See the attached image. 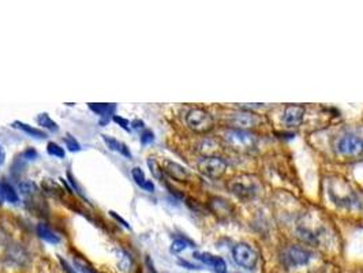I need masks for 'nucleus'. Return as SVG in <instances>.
Returning a JSON list of instances; mask_svg holds the SVG:
<instances>
[{
  "label": "nucleus",
  "mask_w": 363,
  "mask_h": 273,
  "mask_svg": "<svg viewBox=\"0 0 363 273\" xmlns=\"http://www.w3.org/2000/svg\"><path fill=\"white\" fill-rule=\"evenodd\" d=\"M198 170L205 177L210 179H219L227 170V161L219 156H208L198 163Z\"/></svg>",
  "instance_id": "4"
},
{
  "label": "nucleus",
  "mask_w": 363,
  "mask_h": 273,
  "mask_svg": "<svg viewBox=\"0 0 363 273\" xmlns=\"http://www.w3.org/2000/svg\"><path fill=\"white\" fill-rule=\"evenodd\" d=\"M228 188H229L231 193L238 195L239 198H251V197H254L257 194L258 186L253 181V178L240 177L231 179L228 182Z\"/></svg>",
  "instance_id": "5"
},
{
  "label": "nucleus",
  "mask_w": 363,
  "mask_h": 273,
  "mask_svg": "<svg viewBox=\"0 0 363 273\" xmlns=\"http://www.w3.org/2000/svg\"><path fill=\"white\" fill-rule=\"evenodd\" d=\"M109 215H111V216L114 217V219H115V220H116V222H119L120 224H122V226H125L126 228H130V226L127 224V222H126L125 219H122V217H120V216H118V215H116V213H115L114 211H109Z\"/></svg>",
  "instance_id": "28"
},
{
  "label": "nucleus",
  "mask_w": 363,
  "mask_h": 273,
  "mask_svg": "<svg viewBox=\"0 0 363 273\" xmlns=\"http://www.w3.org/2000/svg\"><path fill=\"white\" fill-rule=\"evenodd\" d=\"M187 247H195V245H194V242H191L190 239L182 236V238L175 239L172 242V245H171V253L179 254V253H182V251L184 250V249H187Z\"/></svg>",
  "instance_id": "18"
},
{
  "label": "nucleus",
  "mask_w": 363,
  "mask_h": 273,
  "mask_svg": "<svg viewBox=\"0 0 363 273\" xmlns=\"http://www.w3.org/2000/svg\"><path fill=\"white\" fill-rule=\"evenodd\" d=\"M46 152L48 154H51L53 157H57V159H64L66 157V152L62 146H59L56 142H48L46 145Z\"/></svg>",
  "instance_id": "20"
},
{
  "label": "nucleus",
  "mask_w": 363,
  "mask_h": 273,
  "mask_svg": "<svg viewBox=\"0 0 363 273\" xmlns=\"http://www.w3.org/2000/svg\"><path fill=\"white\" fill-rule=\"evenodd\" d=\"M25 157H28V159H34V157H37V153H36V150L34 149H28L25 153H23Z\"/></svg>",
  "instance_id": "31"
},
{
  "label": "nucleus",
  "mask_w": 363,
  "mask_h": 273,
  "mask_svg": "<svg viewBox=\"0 0 363 273\" xmlns=\"http://www.w3.org/2000/svg\"><path fill=\"white\" fill-rule=\"evenodd\" d=\"M0 190H1V194H3V198L11 202V204H17L19 201V195L15 191V188L12 187L11 184H8L6 182L0 183Z\"/></svg>",
  "instance_id": "16"
},
{
  "label": "nucleus",
  "mask_w": 363,
  "mask_h": 273,
  "mask_svg": "<svg viewBox=\"0 0 363 273\" xmlns=\"http://www.w3.org/2000/svg\"><path fill=\"white\" fill-rule=\"evenodd\" d=\"M131 126L134 127V129H145V123L139 119H136L131 122Z\"/></svg>",
  "instance_id": "29"
},
{
  "label": "nucleus",
  "mask_w": 363,
  "mask_h": 273,
  "mask_svg": "<svg viewBox=\"0 0 363 273\" xmlns=\"http://www.w3.org/2000/svg\"><path fill=\"white\" fill-rule=\"evenodd\" d=\"M112 120H114L116 125H119L123 130L127 131V133H130L131 131V123L127 119H125V118H122L119 115H114V116H112Z\"/></svg>",
  "instance_id": "24"
},
{
  "label": "nucleus",
  "mask_w": 363,
  "mask_h": 273,
  "mask_svg": "<svg viewBox=\"0 0 363 273\" xmlns=\"http://www.w3.org/2000/svg\"><path fill=\"white\" fill-rule=\"evenodd\" d=\"M89 108L94 114L100 115V116H108V115H114L116 107H115V104H94V102H91Z\"/></svg>",
  "instance_id": "17"
},
{
  "label": "nucleus",
  "mask_w": 363,
  "mask_h": 273,
  "mask_svg": "<svg viewBox=\"0 0 363 273\" xmlns=\"http://www.w3.org/2000/svg\"><path fill=\"white\" fill-rule=\"evenodd\" d=\"M3 194H1V190H0V205H1V202H3Z\"/></svg>",
  "instance_id": "34"
},
{
  "label": "nucleus",
  "mask_w": 363,
  "mask_h": 273,
  "mask_svg": "<svg viewBox=\"0 0 363 273\" xmlns=\"http://www.w3.org/2000/svg\"><path fill=\"white\" fill-rule=\"evenodd\" d=\"M36 231H37V235H39L44 242L49 243V245H57V243L60 242V238L57 236L56 233L53 232L48 226L43 224V223L36 227Z\"/></svg>",
  "instance_id": "14"
},
{
  "label": "nucleus",
  "mask_w": 363,
  "mask_h": 273,
  "mask_svg": "<svg viewBox=\"0 0 363 273\" xmlns=\"http://www.w3.org/2000/svg\"><path fill=\"white\" fill-rule=\"evenodd\" d=\"M101 136H102V141L105 142V145H107L109 150L119 152V153H122L123 156H126V157L131 159L130 149L127 148V145H126V143L120 142V141H118L116 138H114V136H105V134H102Z\"/></svg>",
  "instance_id": "12"
},
{
  "label": "nucleus",
  "mask_w": 363,
  "mask_h": 273,
  "mask_svg": "<svg viewBox=\"0 0 363 273\" xmlns=\"http://www.w3.org/2000/svg\"><path fill=\"white\" fill-rule=\"evenodd\" d=\"M59 260H60V264H62L63 269H64V271H66V272H67V273H75V271H73V269H71V267H70V265H68L67 262H66V261H63V258H62V257H60V258H59Z\"/></svg>",
  "instance_id": "30"
},
{
  "label": "nucleus",
  "mask_w": 363,
  "mask_h": 273,
  "mask_svg": "<svg viewBox=\"0 0 363 273\" xmlns=\"http://www.w3.org/2000/svg\"><path fill=\"white\" fill-rule=\"evenodd\" d=\"M163 171L172 179H175L178 182H186L188 179L187 170L181 165L179 163L171 161V160H165L163 163Z\"/></svg>",
  "instance_id": "11"
},
{
  "label": "nucleus",
  "mask_w": 363,
  "mask_h": 273,
  "mask_svg": "<svg viewBox=\"0 0 363 273\" xmlns=\"http://www.w3.org/2000/svg\"><path fill=\"white\" fill-rule=\"evenodd\" d=\"M193 256L195 260H198L205 265L212 268L216 273H227V264L222 257L213 256L210 253H198V251H195Z\"/></svg>",
  "instance_id": "8"
},
{
  "label": "nucleus",
  "mask_w": 363,
  "mask_h": 273,
  "mask_svg": "<svg viewBox=\"0 0 363 273\" xmlns=\"http://www.w3.org/2000/svg\"><path fill=\"white\" fill-rule=\"evenodd\" d=\"M131 177L136 181V183L141 188H143L145 191H149V193H153L154 191V183L152 181H149L145 177V172L139 168V167H136L131 170Z\"/></svg>",
  "instance_id": "13"
},
{
  "label": "nucleus",
  "mask_w": 363,
  "mask_h": 273,
  "mask_svg": "<svg viewBox=\"0 0 363 273\" xmlns=\"http://www.w3.org/2000/svg\"><path fill=\"white\" fill-rule=\"evenodd\" d=\"M153 141H154V134L152 133V131L148 130V129H145V130L142 131V134H141L142 145H149V143H152Z\"/></svg>",
  "instance_id": "25"
},
{
  "label": "nucleus",
  "mask_w": 363,
  "mask_h": 273,
  "mask_svg": "<svg viewBox=\"0 0 363 273\" xmlns=\"http://www.w3.org/2000/svg\"><path fill=\"white\" fill-rule=\"evenodd\" d=\"M224 139L231 148L239 152H250L257 146V136L247 130L231 129V130L226 131Z\"/></svg>",
  "instance_id": "1"
},
{
  "label": "nucleus",
  "mask_w": 363,
  "mask_h": 273,
  "mask_svg": "<svg viewBox=\"0 0 363 273\" xmlns=\"http://www.w3.org/2000/svg\"><path fill=\"white\" fill-rule=\"evenodd\" d=\"M4 161H6V153H4V149H3V146L0 145V167L4 164Z\"/></svg>",
  "instance_id": "33"
},
{
  "label": "nucleus",
  "mask_w": 363,
  "mask_h": 273,
  "mask_svg": "<svg viewBox=\"0 0 363 273\" xmlns=\"http://www.w3.org/2000/svg\"><path fill=\"white\" fill-rule=\"evenodd\" d=\"M37 123L41 126V127H44V129H48V130L51 131H59V126L55 120L51 119V116L48 114H40L37 116Z\"/></svg>",
  "instance_id": "19"
},
{
  "label": "nucleus",
  "mask_w": 363,
  "mask_h": 273,
  "mask_svg": "<svg viewBox=\"0 0 363 273\" xmlns=\"http://www.w3.org/2000/svg\"><path fill=\"white\" fill-rule=\"evenodd\" d=\"M64 145H66V148H68L70 152H80L81 150L80 142L71 134H66V136H64Z\"/></svg>",
  "instance_id": "22"
},
{
  "label": "nucleus",
  "mask_w": 363,
  "mask_h": 273,
  "mask_svg": "<svg viewBox=\"0 0 363 273\" xmlns=\"http://www.w3.org/2000/svg\"><path fill=\"white\" fill-rule=\"evenodd\" d=\"M232 257L233 261L244 269H253L258 260L256 251L246 243H238L236 246H233Z\"/></svg>",
  "instance_id": "7"
},
{
  "label": "nucleus",
  "mask_w": 363,
  "mask_h": 273,
  "mask_svg": "<svg viewBox=\"0 0 363 273\" xmlns=\"http://www.w3.org/2000/svg\"><path fill=\"white\" fill-rule=\"evenodd\" d=\"M305 108L302 105H288L284 109L283 123L288 127H296L303 122Z\"/></svg>",
  "instance_id": "10"
},
{
  "label": "nucleus",
  "mask_w": 363,
  "mask_h": 273,
  "mask_svg": "<svg viewBox=\"0 0 363 273\" xmlns=\"http://www.w3.org/2000/svg\"><path fill=\"white\" fill-rule=\"evenodd\" d=\"M148 165H149V168H150V172H152V175H153L156 179H163V170L160 168V165L159 163L156 161L154 159H148Z\"/></svg>",
  "instance_id": "23"
},
{
  "label": "nucleus",
  "mask_w": 363,
  "mask_h": 273,
  "mask_svg": "<svg viewBox=\"0 0 363 273\" xmlns=\"http://www.w3.org/2000/svg\"><path fill=\"white\" fill-rule=\"evenodd\" d=\"M186 125L190 130L195 131L198 134H205L213 129L215 120L213 116L202 108L190 109L186 115Z\"/></svg>",
  "instance_id": "2"
},
{
  "label": "nucleus",
  "mask_w": 363,
  "mask_h": 273,
  "mask_svg": "<svg viewBox=\"0 0 363 273\" xmlns=\"http://www.w3.org/2000/svg\"><path fill=\"white\" fill-rule=\"evenodd\" d=\"M231 125H232L233 129H236V130H246V129H249V127H253V126H256L260 119H258V116L254 114H251V112H236V114H233L231 116Z\"/></svg>",
  "instance_id": "9"
},
{
  "label": "nucleus",
  "mask_w": 363,
  "mask_h": 273,
  "mask_svg": "<svg viewBox=\"0 0 363 273\" xmlns=\"http://www.w3.org/2000/svg\"><path fill=\"white\" fill-rule=\"evenodd\" d=\"M19 191L25 197H32L37 193V186L33 182H22L19 183Z\"/></svg>",
  "instance_id": "21"
},
{
  "label": "nucleus",
  "mask_w": 363,
  "mask_h": 273,
  "mask_svg": "<svg viewBox=\"0 0 363 273\" xmlns=\"http://www.w3.org/2000/svg\"><path fill=\"white\" fill-rule=\"evenodd\" d=\"M179 264H181L182 267H186L187 269H198L199 268V267H197V265H193V264H190V262H187V261H183V260H181Z\"/></svg>",
  "instance_id": "32"
},
{
  "label": "nucleus",
  "mask_w": 363,
  "mask_h": 273,
  "mask_svg": "<svg viewBox=\"0 0 363 273\" xmlns=\"http://www.w3.org/2000/svg\"><path fill=\"white\" fill-rule=\"evenodd\" d=\"M12 126H14V127H17V129H19V130H22L23 133H26L28 136H34V138H40L41 139V138H45L46 136V134L43 130H40V129H36V127H32V126L26 125V123H23V122H19V120L14 122Z\"/></svg>",
  "instance_id": "15"
},
{
  "label": "nucleus",
  "mask_w": 363,
  "mask_h": 273,
  "mask_svg": "<svg viewBox=\"0 0 363 273\" xmlns=\"http://www.w3.org/2000/svg\"><path fill=\"white\" fill-rule=\"evenodd\" d=\"M119 267H120V269H122V271H125V272H129V271H130L131 260L129 258L127 254H125V256L122 257V260H120V262H119Z\"/></svg>",
  "instance_id": "27"
},
{
  "label": "nucleus",
  "mask_w": 363,
  "mask_h": 273,
  "mask_svg": "<svg viewBox=\"0 0 363 273\" xmlns=\"http://www.w3.org/2000/svg\"><path fill=\"white\" fill-rule=\"evenodd\" d=\"M312 260V254L305 249L301 247H295L291 246L288 249H285L281 254V261H283L284 267L287 268H299L305 267Z\"/></svg>",
  "instance_id": "6"
},
{
  "label": "nucleus",
  "mask_w": 363,
  "mask_h": 273,
  "mask_svg": "<svg viewBox=\"0 0 363 273\" xmlns=\"http://www.w3.org/2000/svg\"><path fill=\"white\" fill-rule=\"evenodd\" d=\"M337 154L344 157H361L363 156V139L357 136H343L337 138L335 143Z\"/></svg>",
  "instance_id": "3"
},
{
  "label": "nucleus",
  "mask_w": 363,
  "mask_h": 273,
  "mask_svg": "<svg viewBox=\"0 0 363 273\" xmlns=\"http://www.w3.org/2000/svg\"><path fill=\"white\" fill-rule=\"evenodd\" d=\"M68 183L71 184V187L74 188V190H75V191H77V194H78V195H81L82 198H85L86 199V197H85V195H84V193H82V188H81L80 187V184L77 183V179H75V178L71 177V174H68Z\"/></svg>",
  "instance_id": "26"
}]
</instances>
